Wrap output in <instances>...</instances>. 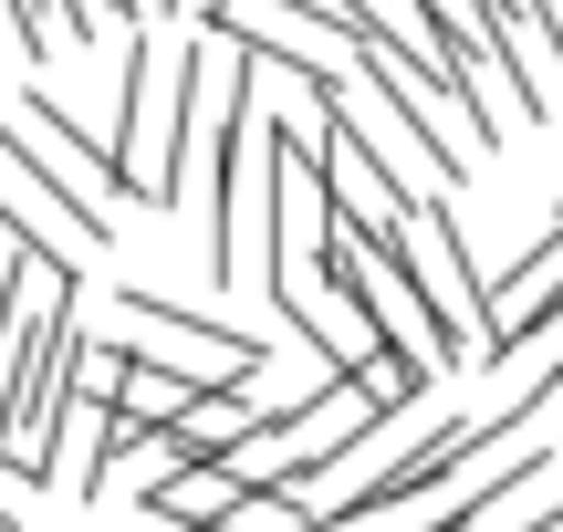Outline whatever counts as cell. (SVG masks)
Returning a JSON list of instances; mask_svg holds the SVG:
<instances>
[{
  "mask_svg": "<svg viewBox=\"0 0 563 532\" xmlns=\"http://www.w3.org/2000/svg\"><path fill=\"white\" fill-rule=\"evenodd\" d=\"M323 125L334 136H355L365 157L386 167V178L407 188V199H460V178H470V146H449V125L439 115H418V104H397L386 84H365L355 63H344L334 84H323Z\"/></svg>",
  "mask_w": 563,
  "mask_h": 532,
  "instance_id": "cell-1",
  "label": "cell"
},
{
  "mask_svg": "<svg viewBox=\"0 0 563 532\" xmlns=\"http://www.w3.org/2000/svg\"><path fill=\"white\" fill-rule=\"evenodd\" d=\"M115 313H125V334H115V355H136V366H157V376H178V387H251V376L272 366V345L251 324H230V313H188V303H167V292H136L125 282L115 292Z\"/></svg>",
  "mask_w": 563,
  "mask_h": 532,
  "instance_id": "cell-2",
  "label": "cell"
},
{
  "mask_svg": "<svg viewBox=\"0 0 563 532\" xmlns=\"http://www.w3.org/2000/svg\"><path fill=\"white\" fill-rule=\"evenodd\" d=\"M397 262L428 282V303L449 313V334L481 355V345H490V282H481V262H470L460 199H418V209H407V251H397Z\"/></svg>",
  "mask_w": 563,
  "mask_h": 532,
  "instance_id": "cell-3",
  "label": "cell"
},
{
  "mask_svg": "<svg viewBox=\"0 0 563 532\" xmlns=\"http://www.w3.org/2000/svg\"><path fill=\"white\" fill-rule=\"evenodd\" d=\"M199 32H209V42H241V53H262V63H292L313 95L355 63V42H344L334 21H313L302 0H209Z\"/></svg>",
  "mask_w": 563,
  "mask_h": 532,
  "instance_id": "cell-4",
  "label": "cell"
},
{
  "mask_svg": "<svg viewBox=\"0 0 563 532\" xmlns=\"http://www.w3.org/2000/svg\"><path fill=\"white\" fill-rule=\"evenodd\" d=\"M251 491H262V480H251L241 459H178V470L146 491V522H167V532H220Z\"/></svg>",
  "mask_w": 563,
  "mask_h": 532,
  "instance_id": "cell-5",
  "label": "cell"
},
{
  "mask_svg": "<svg viewBox=\"0 0 563 532\" xmlns=\"http://www.w3.org/2000/svg\"><path fill=\"white\" fill-rule=\"evenodd\" d=\"M470 532H563V480H532L522 501H501V512L470 522Z\"/></svg>",
  "mask_w": 563,
  "mask_h": 532,
  "instance_id": "cell-6",
  "label": "cell"
},
{
  "mask_svg": "<svg viewBox=\"0 0 563 532\" xmlns=\"http://www.w3.org/2000/svg\"><path fill=\"white\" fill-rule=\"evenodd\" d=\"M115 21V0H53V42H95Z\"/></svg>",
  "mask_w": 563,
  "mask_h": 532,
  "instance_id": "cell-7",
  "label": "cell"
},
{
  "mask_svg": "<svg viewBox=\"0 0 563 532\" xmlns=\"http://www.w3.org/2000/svg\"><path fill=\"white\" fill-rule=\"evenodd\" d=\"M553 230H563V188H553Z\"/></svg>",
  "mask_w": 563,
  "mask_h": 532,
  "instance_id": "cell-8",
  "label": "cell"
},
{
  "mask_svg": "<svg viewBox=\"0 0 563 532\" xmlns=\"http://www.w3.org/2000/svg\"><path fill=\"white\" fill-rule=\"evenodd\" d=\"M178 11H209V0H178Z\"/></svg>",
  "mask_w": 563,
  "mask_h": 532,
  "instance_id": "cell-9",
  "label": "cell"
},
{
  "mask_svg": "<svg viewBox=\"0 0 563 532\" xmlns=\"http://www.w3.org/2000/svg\"><path fill=\"white\" fill-rule=\"evenodd\" d=\"M0 532H21V522H11V512H0Z\"/></svg>",
  "mask_w": 563,
  "mask_h": 532,
  "instance_id": "cell-10",
  "label": "cell"
}]
</instances>
